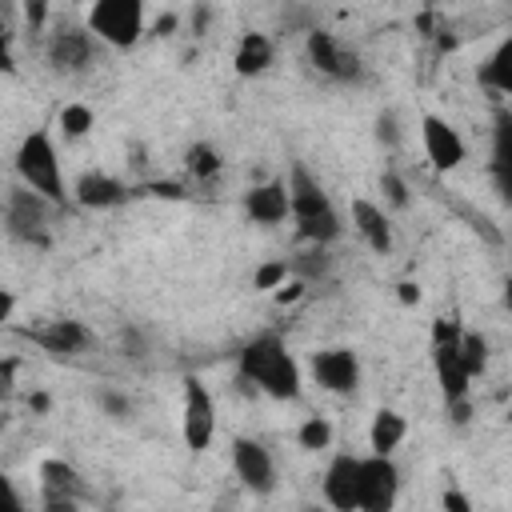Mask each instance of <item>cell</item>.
Segmentation results:
<instances>
[{
	"label": "cell",
	"instance_id": "obj_1",
	"mask_svg": "<svg viewBox=\"0 0 512 512\" xmlns=\"http://www.w3.org/2000/svg\"><path fill=\"white\" fill-rule=\"evenodd\" d=\"M236 380L244 392H264L272 400H296L300 396V364L288 352L280 332H260L240 348Z\"/></svg>",
	"mask_w": 512,
	"mask_h": 512
},
{
	"label": "cell",
	"instance_id": "obj_2",
	"mask_svg": "<svg viewBox=\"0 0 512 512\" xmlns=\"http://www.w3.org/2000/svg\"><path fill=\"white\" fill-rule=\"evenodd\" d=\"M16 176L24 188H32L36 196H44L48 204H64V176H60V156L56 144L44 128L28 132L16 148Z\"/></svg>",
	"mask_w": 512,
	"mask_h": 512
},
{
	"label": "cell",
	"instance_id": "obj_3",
	"mask_svg": "<svg viewBox=\"0 0 512 512\" xmlns=\"http://www.w3.org/2000/svg\"><path fill=\"white\" fill-rule=\"evenodd\" d=\"M88 32L108 48H136L144 36V4L140 0H96L88 8Z\"/></svg>",
	"mask_w": 512,
	"mask_h": 512
},
{
	"label": "cell",
	"instance_id": "obj_4",
	"mask_svg": "<svg viewBox=\"0 0 512 512\" xmlns=\"http://www.w3.org/2000/svg\"><path fill=\"white\" fill-rule=\"evenodd\" d=\"M56 204H48L44 196H36L32 188L16 184L8 192V204H4V228L12 240L28 244V248H48L52 244V232H48V216H52Z\"/></svg>",
	"mask_w": 512,
	"mask_h": 512
},
{
	"label": "cell",
	"instance_id": "obj_5",
	"mask_svg": "<svg viewBox=\"0 0 512 512\" xmlns=\"http://www.w3.org/2000/svg\"><path fill=\"white\" fill-rule=\"evenodd\" d=\"M304 52H308V64H312L320 76L336 80V84H360V80H364V60H360L340 36H332V32H324V28H308Z\"/></svg>",
	"mask_w": 512,
	"mask_h": 512
},
{
	"label": "cell",
	"instance_id": "obj_6",
	"mask_svg": "<svg viewBox=\"0 0 512 512\" xmlns=\"http://www.w3.org/2000/svg\"><path fill=\"white\" fill-rule=\"evenodd\" d=\"M180 436L192 452H204L216 436V404L200 376H184V408H180Z\"/></svg>",
	"mask_w": 512,
	"mask_h": 512
},
{
	"label": "cell",
	"instance_id": "obj_7",
	"mask_svg": "<svg viewBox=\"0 0 512 512\" xmlns=\"http://www.w3.org/2000/svg\"><path fill=\"white\" fill-rule=\"evenodd\" d=\"M400 496V472L392 456H364L360 460V488H356V512H392Z\"/></svg>",
	"mask_w": 512,
	"mask_h": 512
},
{
	"label": "cell",
	"instance_id": "obj_8",
	"mask_svg": "<svg viewBox=\"0 0 512 512\" xmlns=\"http://www.w3.org/2000/svg\"><path fill=\"white\" fill-rule=\"evenodd\" d=\"M232 472H236V480H240L248 492H256V496L276 492V460H272V452H268L260 440H252V436H236V440H232Z\"/></svg>",
	"mask_w": 512,
	"mask_h": 512
},
{
	"label": "cell",
	"instance_id": "obj_9",
	"mask_svg": "<svg viewBox=\"0 0 512 512\" xmlns=\"http://www.w3.org/2000/svg\"><path fill=\"white\" fill-rule=\"evenodd\" d=\"M420 140H424V156H428V164H432L436 172H452V168H460L464 156H468L464 136H460L444 116H436V112H424V116H420Z\"/></svg>",
	"mask_w": 512,
	"mask_h": 512
},
{
	"label": "cell",
	"instance_id": "obj_10",
	"mask_svg": "<svg viewBox=\"0 0 512 512\" xmlns=\"http://www.w3.org/2000/svg\"><path fill=\"white\" fill-rule=\"evenodd\" d=\"M312 376L324 392L352 396L360 388V360H356L352 348H320L312 356Z\"/></svg>",
	"mask_w": 512,
	"mask_h": 512
},
{
	"label": "cell",
	"instance_id": "obj_11",
	"mask_svg": "<svg viewBox=\"0 0 512 512\" xmlns=\"http://www.w3.org/2000/svg\"><path fill=\"white\" fill-rule=\"evenodd\" d=\"M44 56H48L52 72L72 76V72H84V68L92 64V56H96V40H92L88 28H60V32L48 36Z\"/></svg>",
	"mask_w": 512,
	"mask_h": 512
},
{
	"label": "cell",
	"instance_id": "obj_12",
	"mask_svg": "<svg viewBox=\"0 0 512 512\" xmlns=\"http://www.w3.org/2000/svg\"><path fill=\"white\" fill-rule=\"evenodd\" d=\"M356 488H360V456L336 452L324 468V480H320L328 508L332 512H356Z\"/></svg>",
	"mask_w": 512,
	"mask_h": 512
},
{
	"label": "cell",
	"instance_id": "obj_13",
	"mask_svg": "<svg viewBox=\"0 0 512 512\" xmlns=\"http://www.w3.org/2000/svg\"><path fill=\"white\" fill-rule=\"evenodd\" d=\"M284 188H288V216H292L296 224H300V220H312V216L332 212V200H328L324 184H320V180H316L300 160L288 168Z\"/></svg>",
	"mask_w": 512,
	"mask_h": 512
},
{
	"label": "cell",
	"instance_id": "obj_14",
	"mask_svg": "<svg viewBox=\"0 0 512 512\" xmlns=\"http://www.w3.org/2000/svg\"><path fill=\"white\" fill-rule=\"evenodd\" d=\"M32 344H40L48 356H80L92 348V328L84 320H48L44 328H32L28 332Z\"/></svg>",
	"mask_w": 512,
	"mask_h": 512
},
{
	"label": "cell",
	"instance_id": "obj_15",
	"mask_svg": "<svg viewBox=\"0 0 512 512\" xmlns=\"http://www.w3.org/2000/svg\"><path fill=\"white\" fill-rule=\"evenodd\" d=\"M352 228L360 232V240H364L372 252H380V256L392 252V220H388V212H384L380 204L356 196V200H352Z\"/></svg>",
	"mask_w": 512,
	"mask_h": 512
},
{
	"label": "cell",
	"instance_id": "obj_16",
	"mask_svg": "<svg viewBox=\"0 0 512 512\" xmlns=\"http://www.w3.org/2000/svg\"><path fill=\"white\" fill-rule=\"evenodd\" d=\"M244 212L256 224H280L288 216V188L284 180H264L244 192Z\"/></svg>",
	"mask_w": 512,
	"mask_h": 512
},
{
	"label": "cell",
	"instance_id": "obj_17",
	"mask_svg": "<svg viewBox=\"0 0 512 512\" xmlns=\"http://www.w3.org/2000/svg\"><path fill=\"white\" fill-rule=\"evenodd\" d=\"M72 196L80 208H116L128 200V188H124V180H116L108 172H84L72 184Z\"/></svg>",
	"mask_w": 512,
	"mask_h": 512
},
{
	"label": "cell",
	"instance_id": "obj_18",
	"mask_svg": "<svg viewBox=\"0 0 512 512\" xmlns=\"http://www.w3.org/2000/svg\"><path fill=\"white\" fill-rule=\"evenodd\" d=\"M432 368H436V384H440L444 404L468 400V392H472V376L464 372V364H460V356H456V344L432 348Z\"/></svg>",
	"mask_w": 512,
	"mask_h": 512
},
{
	"label": "cell",
	"instance_id": "obj_19",
	"mask_svg": "<svg viewBox=\"0 0 512 512\" xmlns=\"http://www.w3.org/2000/svg\"><path fill=\"white\" fill-rule=\"evenodd\" d=\"M272 60H276L272 36H268V32H244L240 44H236L232 68H236V76H260V72H268Z\"/></svg>",
	"mask_w": 512,
	"mask_h": 512
},
{
	"label": "cell",
	"instance_id": "obj_20",
	"mask_svg": "<svg viewBox=\"0 0 512 512\" xmlns=\"http://www.w3.org/2000/svg\"><path fill=\"white\" fill-rule=\"evenodd\" d=\"M404 436H408V420L396 408H380L372 416V424H368V448H372V456H392Z\"/></svg>",
	"mask_w": 512,
	"mask_h": 512
},
{
	"label": "cell",
	"instance_id": "obj_21",
	"mask_svg": "<svg viewBox=\"0 0 512 512\" xmlns=\"http://www.w3.org/2000/svg\"><path fill=\"white\" fill-rule=\"evenodd\" d=\"M40 488H44V492H64V496H76V500L88 496L84 476H80L68 460H44V464H40Z\"/></svg>",
	"mask_w": 512,
	"mask_h": 512
},
{
	"label": "cell",
	"instance_id": "obj_22",
	"mask_svg": "<svg viewBox=\"0 0 512 512\" xmlns=\"http://www.w3.org/2000/svg\"><path fill=\"white\" fill-rule=\"evenodd\" d=\"M476 76H480L484 88H492V92H500V96L512 92V36L500 40V48L492 52V60H488Z\"/></svg>",
	"mask_w": 512,
	"mask_h": 512
},
{
	"label": "cell",
	"instance_id": "obj_23",
	"mask_svg": "<svg viewBox=\"0 0 512 512\" xmlns=\"http://www.w3.org/2000/svg\"><path fill=\"white\" fill-rule=\"evenodd\" d=\"M288 272L300 280V284H312V280H324L332 272V256L324 248H308V252H296L288 260Z\"/></svg>",
	"mask_w": 512,
	"mask_h": 512
},
{
	"label": "cell",
	"instance_id": "obj_24",
	"mask_svg": "<svg viewBox=\"0 0 512 512\" xmlns=\"http://www.w3.org/2000/svg\"><path fill=\"white\" fill-rule=\"evenodd\" d=\"M456 356H460L464 372L476 380V376H484V368H488V340H484L480 332H460V340H456Z\"/></svg>",
	"mask_w": 512,
	"mask_h": 512
},
{
	"label": "cell",
	"instance_id": "obj_25",
	"mask_svg": "<svg viewBox=\"0 0 512 512\" xmlns=\"http://www.w3.org/2000/svg\"><path fill=\"white\" fill-rule=\"evenodd\" d=\"M184 160H188V172H192V180H216V176H220V168H224L220 152H216L208 140H196V144L184 152Z\"/></svg>",
	"mask_w": 512,
	"mask_h": 512
},
{
	"label": "cell",
	"instance_id": "obj_26",
	"mask_svg": "<svg viewBox=\"0 0 512 512\" xmlns=\"http://www.w3.org/2000/svg\"><path fill=\"white\" fill-rule=\"evenodd\" d=\"M92 124H96V116H92V108H88V104H64V108H60V128H64V136H68V140L88 136V132H92Z\"/></svg>",
	"mask_w": 512,
	"mask_h": 512
},
{
	"label": "cell",
	"instance_id": "obj_27",
	"mask_svg": "<svg viewBox=\"0 0 512 512\" xmlns=\"http://www.w3.org/2000/svg\"><path fill=\"white\" fill-rule=\"evenodd\" d=\"M296 440H300V448H308V452L328 448V444H332V420H328V416H308V420L300 424Z\"/></svg>",
	"mask_w": 512,
	"mask_h": 512
},
{
	"label": "cell",
	"instance_id": "obj_28",
	"mask_svg": "<svg viewBox=\"0 0 512 512\" xmlns=\"http://www.w3.org/2000/svg\"><path fill=\"white\" fill-rule=\"evenodd\" d=\"M284 280H288V260H268V264L256 268L252 288H256V292H276Z\"/></svg>",
	"mask_w": 512,
	"mask_h": 512
},
{
	"label": "cell",
	"instance_id": "obj_29",
	"mask_svg": "<svg viewBox=\"0 0 512 512\" xmlns=\"http://www.w3.org/2000/svg\"><path fill=\"white\" fill-rule=\"evenodd\" d=\"M376 140H380L388 152H396V148H400L404 132H400V116H396L392 108H384V112L376 116Z\"/></svg>",
	"mask_w": 512,
	"mask_h": 512
},
{
	"label": "cell",
	"instance_id": "obj_30",
	"mask_svg": "<svg viewBox=\"0 0 512 512\" xmlns=\"http://www.w3.org/2000/svg\"><path fill=\"white\" fill-rule=\"evenodd\" d=\"M380 192H384V200L392 204V208H408V184H404V176L400 172H392V168H384L380 172Z\"/></svg>",
	"mask_w": 512,
	"mask_h": 512
},
{
	"label": "cell",
	"instance_id": "obj_31",
	"mask_svg": "<svg viewBox=\"0 0 512 512\" xmlns=\"http://www.w3.org/2000/svg\"><path fill=\"white\" fill-rule=\"evenodd\" d=\"M96 404H100V408H104V416H112V420L132 416V400H128V396H120V392H112V388H100V392H96Z\"/></svg>",
	"mask_w": 512,
	"mask_h": 512
},
{
	"label": "cell",
	"instance_id": "obj_32",
	"mask_svg": "<svg viewBox=\"0 0 512 512\" xmlns=\"http://www.w3.org/2000/svg\"><path fill=\"white\" fill-rule=\"evenodd\" d=\"M460 324L456 320H448V316H440V320H432V348H444V344H456L460 340Z\"/></svg>",
	"mask_w": 512,
	"mask_h": 512
},
{
	"label": "cell",
	"instance_id": "obj_33",
	"mask_svg": "<svg viewBox=\"0 0 512 512\" xmlns=\"http://www.w3.org/2000/svg\"><path fill=\"white\" fill-rule=\"evenodd\" d=\"M16 372H20V356H4L0 360V404L16 392Z\"/></svg>",
	"mask_w": 512,
	"mask_h": 512
},
{
	"label": "cell",
	"instance_id": "obj_34",
	"mask_svg": "<svg viewBox=\"0 0 512 512\" xmlns=\"http://www.w3.org/2000/svg\"><path fill=\"white\" fill-rule=\"evenodd\" d=\"M44 512H80V500L76 496H64V492H44Z\"/></svg>",
	"mask_w": 512,
	"mask_h": 512
},
{
	"label": "cell",
	"instance_id": "obj_35",
	"mask_svg": "<svg viewBox=\"0 0 512 512\" xmlns=\"http://www.w3.org/2000/svg\"><path fill=\"white\" fill-rule=\"evenodd\" d=\"M120 348H124V356L140 360V356H144V336H140L136 328H124V332H120Z\"/></svg>",
	"mask_w": 512,
	"mask_h": 512
},
{
	"label": "cell",
	"instance_id": "obj_36",
	"mask_svg": "<svg viewBox=\"0 0 512 512\" xmlns=\"http://www.w3.org/2000/svg\"><path fill=\"white\" fill-rule=\"evenodd\" d=\"M304 288H308V284H300V280H284V284L276 288V304H296V300L304 296Z\"/></svg>",
	"mask_w": 512,
	"mask_h": 512
},
{
	"label": "cell",
	"instance_id": "obj_37",
	"mask_svg": "<svg viewBox=\"0 0 512 512\" xmlns=\"http://www.w3.org/2000/svg\"><path fill=\"white\" fill-rule=\"evenodd\" d=\"M440 504H444V512H472V504H468V496H464L460 488H448V492L440 496Z\"/></svg>",
	"mask_w": 512,
	"mask_h": 512
},
{
	"label": "cell",
	"instance_id": "obj_38",
	"mask_svg": "<svg viewBox=\"0 0 512 512\" xmlns=\"http://www.w3.org/2000/svg\"><path fill=\"white\" fill-rule=\"evenodd\" d=\"M148 192H152V196H164V200H180V196H184V188H180L176 180H152Z\"/></svg>",
	"mask_w": 512,
	"mask_h": 512
},
{
	"label": "cell",
	"instance_id": "obj_39",
	"mask_svg": "<svg viewBox=\"0 0 512 512\" xmlns=\"http://www.w3.org/2000/svg\"><path fill=\"white\" fill-rule=\"evenodd\" d=\"M0 72H16V64H12V40H8L4 20H0Z\"/></svg>",
	"mask_w": 512,
	"mask_h": 512
},
{
	"label": "cell",
	"instance_id": "obj_40",
	"mask_svg": "<svg viewBox=\"0 0 512 512\" xmlns=\"http://www.w3.org/2000/svg\"><path fill=\"white\" fill-rule=\"evenodd\" d=\"M24 20H28L32 28H40V24L48 20V4H44V0H32V4H24Z\"/></svg>",
	"mask_w": 512,
	"mask_h": 512
},
{
	"label": "cell",
	"instance_id": "obj_41",
	"mask_svg": "<svg viewBox=\"0 0 512 512\" xmlns=\"http://www.w3.org/2000/svg\"><path fill=\"white\" fill-rule=\"evenodd\" d=\"M208 24H212V8H208V4H196V8H192V32L204 36Z\"/></svg>",
	"mask_w": 512,
	"mask_h": 512
},
{
	"label": "cell",
	"instance_id": "obj_42",
	"mask_svg": "<svg viewBox=\"0 0 512 512\" xmlns=\"http://www.w3.org/2000/svg\"><path fill=\"white\" fill-rule=\"evenodd\" d=\"M176 28H180V16H176V12H160V16H156V24H152V32H156V36H172Z\"/></svg>",
	"mask_w": 512,
	"mask_h": 512
},
{
	"label": "cell",
	"instance_id": "obj_43",
	"mask_svg": "<svg viewBox=\"0 0 512 512\" xmlns=\"http://www.w3.org/2000/svg\"><path fill=\"white\" fill-rule=\"evenodd\" d=\"M396 296H400V304L412 308V304H420V284H416V280H400V284H396Z\"/></svg>",
	"mask_w": 512,
	"mask_h": 512
},
{
	"label": "cell",
	"instance_id": "obj_44",
	"mask_svg": "<svg viewBox=\"0 0 512 512\" xmlns=\"http://www.w3.org/2000/svg\"><path fill=\"white\" fill-rule=\"evenodd\" d=\"M448 416H452L456 428H464V424L472 420V400H456V404H448Z\"/></svg>",
	"mask_w": 512,
	"mask_h": 512
},
{
	"label": "cell",
	"instance_id": "obj_45",
	"mask_svg": "<svg viewBox=\"0 0 512 512\" xmlns=\"http://www.w3.org/2000/svg\"><path fill=\"white\" fill-rule=\"evenodd\" d=\"M0 512H28L16 488H4V492H0Z\"/></svg>",
	"mask_w": 512,
	"mask_h": 512
},
{
	"label": "cell",
	"instance_id": "obj_46",
	"mask_svg": "<svg viewBox=\"0 0 512 512\" xmlns=\"http://www.w3.org/2000/svg\"><path fill=\"white\" fill-rule=\"evenodd\" d=\"M12 308H16V296H12L8 288H0V324L12 320Z\"/></svg>",
	"mask_w": 512,
	"mask_h": 512
},
{
	"label": "cell",
	"instance_id": "obj_47",
	"mask_svg": "<svg viewBox=\"0 0 512 512\" xmlns=\"http://www.w3.org/2000/svg\"><path fill=\"white\" fill-rule=\"evenodd\" d=\"M28 408H32V412H48V408H52V396H48V392H32V396H28Z\"/></svg>",
	"mask_w": 512,
	"mask_h": 512
},
{
	"label": "cell",
	"instance_id": "obj_48",
	"mask_svg": "<svg viewBox=\"0 0 512 512\" xmlns=\"http://www.w3.org/2000/svg\"><path fill=\"white\" fill-rule=\"evenodd\" d=\"M212 512H232V500H228V496H220V500L212 504Z\"/></svg>",
	"mask_w": 512,
	"mask_h": 512
},
{
	"label": "cell",
	"instance_id": "obj_49",
	"mask_svg": "<svg viewBox=\"0 0 512 512\" xmlns=\"http://www.w3.org/2000/svg\"><path fill=\"white\" fill-rule=\"evenodd\" d=\"M4 488H12V480H8V472L0 468V492H4Z\"/></svg>",
	"mask_w": 512,
	"mask_h": 512
},
{
	"label": "cell",
	"instance_id": "obj_50",
	"mask_svg": "<svg viewBox=\"0 0 512 512\" xmlns=\"http://www.w3.org/2000/svg\"><path fill=\"white\" fill-rule=\"evenodd\" d=\"M308 512H320V508H308Z\"/></svg>",
	"mask_w": 512,
	"mask_h": 512
}]
</instances>
